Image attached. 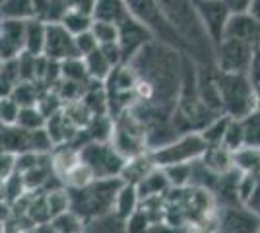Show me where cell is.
Segmentation results:
<instances>
[{"instance_id": "cell-36", "label": "cell", "mask_w": 260, "mask_h": 233, "mask_svg": "<svg viewBox=\"0 0 260 233\" xmlns=\"http://www.w3.org/2000/svg\"><path fill=\"white\" fill-rule=\"evenodd\" d=\"M74 43H76V53L80 58H84V56H87L89 53H93L99 47L98 41H95V37L91 35V31H84V34L76 35V37H74Z\"/></svg>"}, {"instance_id": "cell-5", "label": "cell", "mask_w": 260, "mask_h": 233, "mask_svg": "<svg viewBox=\"0 0 260 233\" xmlns=\"http://www.w3.org/2000/svg\"><path fill=\"white\" fill-rule=\"evenodd\" d=\"M206 142L198 132H184L179 134L169 144L150 150L148 155L153 161V165L163 169L171 165H184V163H194L202 154L206 152Z\"/></svg>"}, {"instance_id": "cell-20", "label": "cell", "mask_w": 260, "mask_h": 233, "mask_svg": "<svg viewBox=\"0 0 260 233\" xmlns=\"http://www.w3.org/2000/svg\"><path fill=\"white\" fill-rule=\"evenodd\" d=\"M33 18H35L33 0H4L0 4V20L29 22Z\"/></svg>"}, {"instance_id": "cell-8", "label": "cell", "mask_w": 260, "mask_h": 233, "mask_svg": "<svg viewBox=\"0 0 260 233\" xmlns=\"http://www.w3.org/2000/svg\"><path fill=\"white\" fill-rule=\"evenodd\" d=\"M192 2L208 39L216 47L225 35V25L231 16L228 6L223 4V0H192Z\"/></svg>"}, {"instance_id": "cell-10", "label": "cell", "mask_w": 260, "mask_h": 233, "mask_svg": "<svg viewBox=\"0 0 260 233\" xmlns=\"http://www.w3.org/2000/svg\"><path fill=\"white\" fill-rule=\"evenodd\" d=\"M43 56L54 62H62L78 56L74 35H70L60 23H45Z\"/></svg>"}, {"instance_id": "cell-39", "label": "cell", "mask_w": 260, "mask_h": 233, "mask_svg": "<svg viewBox=\"0 0 260 233\" xmlns=\"http://www.w3.org/2000/svg\"><path fill=\"white\" fill-rule=\"evenodd\" d=\"M254 0H223L229 14H247Z\"/></svg>"}, {"instance_id": "cell-21", "label": "cell", "mask_w": 260, "mask_h": 233, "mask_svg": "<svg viewBox=\"0 0 260 233\" xmlns=\"http://www.w3.org/2000/svg\"><path fill=\"white\" fill-rule=\"evenodd\" d=\"M45 47V23L39 20L25 22V41H23V53L33 56L43 55Z\"/></svg>"}, {"instance_id": "cell-12", "label": "cell", "mask_w": 260, "mask_h": 233, "mask_svg": "<svg viewBox=\"0 0 260 233\" xmlns=\"http://www.w3.org/2000/svg\"><path fill=\"white\" fill-rule=\"evenodd\" d=\"M25 41V22L2 20L0 22V56L2 60L18 58L23 53Z\"/></svg>"}, {"instance_id": "cell-11", "label": "cell", "mask_w": 260, "mask_h": 233, "mask_svg": "<svg viewBox=\"0 0 260 233\" xmlns=\"http://www.w3.org/2000/svg\"><path fill=\"white\" fill-rule=\"evenodd\" d=\"M153 41V35L138 23L134 18H126L122 23H119V49L122 55V62H128L132 56L140 51L142 47Z\"/></svg>"}, {"instance_id": "cell-34", "label": "cell", "mask_w": 260, "mask_h": 233, "mask_svg": "<svg viewBox=\"0 0 260 233\" xmlns=\"http://www.w3.org/2000/svg\"><path fill=\"white\" fill-rule=\"evenodd\" d=\"M18 111L20 107L16 101H12V97H0V126L16 124Z\"/></svg>"}, {"instance_id": "cell-33", "label": "cell", "mask_w": 260, "mask_h": 233, "mask_svg": "<svg viewBox=\"0 0 260 233\" xmlns=\"http://www.w3.org/2000/svg\"><path fill=\"white\" fill-rule=\"evenodd\" d=\"M152 223L153 222L150 218V214L144 208H138L130 218L124 220V227H126V233H146Z\"/></svg>"}, {"instance_id": "cell-42", "label": "cell", "mask_w": 260, "mask_h": 233, "mask_svg": "<svg viewBox=\"0 0 260 233\" xmlns=\"http://www.w3.org/2000/svg\"><path fill=\"white\" fill-rule=\"evenodd\" d=\"M0 233H6V222L0 220Z\"/></svg>"}, {"instance_id": "cell-28", "label": "cell", "mask_w": 260, "mask_h": 233, "mask_svg": "<svg viewBox=\"0 0 260 233\" xmlns=\"http://www.w3.org/2000/svg\"><path fill=\"white\" fill-rule=\"evenodd\" d=\"M45 122L47 119L41 115V111L35 105H29V107H20L16 126H20L23 130H39V128H45Z\"/></svg>"}, {"instance_id": "cell-37", "label": "cell", "mask_w": 260, "mask_h": 233, "mask_svg": "<svg viewBox=\"0 0 260 233\" xmlns=\"http://www.w3.org/2000/svg\"><path fill=\"white\" fill-rule=\"evenodd\" d=\"M146 233H190V227L184 225H173L167 222H153Z\"/></svg>"}, {"instance_id": "cell-2", "label": "cell", "mask_w": 260, "mask_h": 233, "mask_svg": "<svg viewBox=\"0 0 260 233\" xmlns=\"http://www.w3.org/2000/svg\"><path fill=\"white\" fill-rule=\"evenodd\" d=\"M221 115L241 121L260 107V97L250 86L247 74H225L214 72Z\"/></svg>"}, {"instance_id": "cell-17", "label": "cell", "mask_w": 260, "mask_h": 233, "mask_svg": "<svg viewBox=\"0 0 260 233\" xmlns=\"http://www.w3.org/2000/svg\"><path fill=\"white\" fill-rule=\"evenodd\" d=\"M200 163L216 175H225L233 169V152H229L228 148H223L221 144L208 146L206 152L200 157Z\"/></svg>"}, {"instance_id": "cell-30", "label": "cell", "mask_w": 260, "mask_h": 233, "mask_svg": "<svg viewBox=\"0 0 260 233\" xmlns=\"http://www.w3.org/2000/svg\"><path fill=\"white\" fill-rule=\"evenodd\" d=\"M91 35L95 37L98 45H111V43H119V25L115 23H107V22H91V27H89Z\"/></svg>"}, {"instance_id": "cell-1", "label": "cell", "mask_w": 260, "mask_h": 233, "mask_svg": "<svg viewBox=\"0 0 260 233\" xmlns=\"http://www.w3.org/2000/svg\"><path fill=\"white\" fill-rule=\"evenodd\" d=\"M167 23L183 41L186 55L200 58L202 62L214 60V45L208 39L200 23L192 0H157Z\"/></svg>"}, {"instance_id": "cell-26", "label": "cell", "mask_w": 260, "mask_h": 233, "mask_svg": "<svg viewBox=\"0 0 260 233\" xmlns=\"http://www.w3.org/2000/svg\"><path fill=\"white\" fill-rule=\"evenodd\" d=\"M229 117L225 115H217L212 122H208L206 126L200 130V136L202 140L206 142V146H219L221 140H223V134H225V128H228Z\"/></svg>"}, {"instance_id": "cell-44", "label": "cell", "mask_w": 260, "mask_h": 233, "mask_svg": "<svg viewBox=\"0 0 260 233\" xmlns=\"http://www.w3.org/2000/svg\"><path fill=\"white\" fill-rule=\"evenodd\" d=\"M2 2H4V0H0V4H2Z\"/></svg>"}, {"instance_id": "cell-46", "label": "cell", "mask_w": 260, "mask_h": 233, "mask_svg": "<svg viewBox=\"0 0 260 233\" xmlns=\"http://www.w3.org/2000/svg\"><path fill=\"white\" fill-rule=\"evenodd\" d=\"M0 22H2V20H0Z\"/></svg>"}, {"instance_id": "cell-24", "label": "cell", "mask_w": 260, "mask_h": 233, "mask_svg": "<svg viewBox=\"0 0 260 233\" xmlns=\"http://www.w3.org/2000/svg\"><path fill=\"white\" fill-rule=\"evenodd\" d=\"M91 22H93L91 16H87V14H84V12H78V10H74V8H70V10L60 18V22L58 23L64 27L68 34L76 37V35L84 34V31H89Z\"/></svg>"}, {"instance_id": "cell-35", "label": "cell", "mask_w": 260, "mask_h": 233, "mask_svg": "<svg viewBox=\"0 0 260 233\" xmlns=\"http://www.w3.org/2000/svg\"><path fill=\"white\" fill-rule=\"evenodd\" d=\"M247 78L260 97V47L252 49V56H250L249 68H247Z\"/></svg>"}, {"instance_id": "cell-45", "label": "cell", "mask_w": 260, "mask_h": 233, "mask_svg": "<svg viewBox=\"0 0 260 233\" xmlns=\"http://www.w3.org/2000/svg\"><path fill=\"white\" fill-rule=\"evenodd\" d=\"M256 233H260V229H258V231H256Z\"/></svg>"}, {"instance_id": "cell-22", "label": "cell", "mask_w": 260, "mask_h": 233, "mask_svg": "<svg viewBox=\"0 0 260 233\" xmlns=\"http://www.w3.org/2000/svg\"><path fill=\"white\" fill-rule=\"evenodd\" d=\"M82 60H84V66L87 70V76H89V80H93V82H101L103 84L109 78V74H111V70H113L111 62L107 60V56L101 53L99 47L93 53L84 56Z\"/></svg>"}, {"instance_id": "cell-6", "label": "cell", "mask_w": 260, "mask_h": 233, "mask_svg": "<svg viewBox=\"0 0 260 233\" xmlns=\"http://www.w3.org/2000/svg\"><path fill=\"white\" fill-rule=\"evenodd\" d=\"M80 161L89 169L93 179H117L122 173L126 159L111 142H87L78 148Z\"/></svg>"}, {"instance_id": "cell-18", "label": "cell", "mask_w": 260, "mask_h": 233, "mask_svg": "<svg viewBox=\"0 0 260 233\" xmlns=\"http://www.w3.org/2000/svg\"><path fill=\"white\" fill-rule=\"evenodd\" d=\"M138 208H140V196L136 192V187L128 185V183H122L117 196H115V202H113V214L119 216L120 220L124 222Z\"/></svg>"}, {"instance_id": "cell-31", "label": "cell", "mask_w": 260, "mask_h": 233, "mask_svg": "<svg viewBox=\"0 0 260 233\" xmlns=\"http://www.w3.org/2000/svg\"><path fill=\"white\" fill-rule=\"evenodd\" d=\"M190 167H192V163L163 167V173H165V177L169 181L171 189H183V187L190 185Z\"/></svg>"}, {"instance_id": "cell-29", "label": "cell", "mask_w": 260, "mask_h": 233, "mask_svg": "<svg viewBox=\"0 0 260 233\" xmlns=\"http://www.w3.org/2000/svg\"><path fill=\"white\" fill-rule=\"evenodd\" d=\"M37 84L35 82H20L16 84L14 89L10 91L12 101L18 103V107H29V105H35L37 99H39V93H37Z\"/></svg>"}, {"instance_id": "cell-14", "label": "cell", "mask_w": 260, "mask_h": 233, "mask_svg": "<svg viewBox=\"0 0 260 233\" xmlns=\"http://www.w3.org/2000/svg\"><path fill=\"white\" fill-rule=\"evenodd\" d=\"M80 163V152L72 144H58L51 152V167L56 177L62 179Z\"/></svg>"}, {"instance_id": "cell-25", "label": "cell", "mask_w": 260, "mask_h": 233, "mask_svg": "<svg viewBox=\"0 0 260 233\" xmlns=\"http://www.w3.org/2000/svg\"><path fill=\"white\" fill-rule=\"evenodd\" d=\"M49 223L53 225V229L56 233H82L84 225H86V222L80 216H76L72 210H66L62 214H58V216H54Z\"/></svg>"}, {"instance_id": "cell-4", "label": "cell", "mask_w": 260, "mask_h": 233, "mask_svg": "<svg viewBox=\"0 0 260 233\" xmlns=\"http://www.w3.org/2000/svg\"><path fill=\"white\" fill-rule=\"evenodd\" d=\"M124 4H126L130 18H134L138 23H142L153 35V41L167 45L175 51H183L186 55L183 41L173 31V27L167 23L157 0H124Z\"/></svg>"}, {"instance_id": "cell-15", "label": "cell", "mask_w": 260, "mask_h": 233, "mask_svg": "<svg viewBox=\"0 0 260 233\" xmlns=\"http://www.w3.org/2000/svg\"><path fill=\"white\" fill-rule=\"evenodd\" d=\"M130 14L126 10L124 0H95L93 10H91V20L95 22H107L119 25Z\"/></svg>"}, {"instance_id": "cell-23", "label": "cell", "mask_w": 260, "mask_h": 233, "mask_svg": "<svg viewBox=\"0 0 260 233\" xmlns=\"http://www.w3.org/2000/svg\"><path fill=\"white\" fill-rule=\"evenodd\" d=\"M60 80L82 84V86H86L87 82H93V80H89V76H87L84 60L80 56H74V58H68V60L60 62Z\"/></svg>"}, {"instance_id": "cell-38", "label": "cell", "mask_w": 260, "mask_h": 233, "mask_svg": "<svg viewBox=\"0 0 260 233\" xmlns=\"http://www.w3.org/2000/svg\"><path fill=\"white\" fill-rule=\"evenodd\" d=\"M243 206H245L249 212H252L256 218H260V177H258V181H256V185H254L252 192L249 194V198L245 200Z\"/></svg>"}, {"instance_id": "cell-9", "label": "cell", "mask_w": 260, "mask_h": 233, "mask_svg": "<svg viewBox=\"0 0 260 233\" xmlns=\"http://www.w3.org/2000/svg\"><path fill=\"white\" fill-rule=\"evenodd\" d=\"M258 229L260 218L245 206H223L217 212L210 233H256Z\"/></svg>"}, {"instance_id": "cell-32", "label": "cell", "mask_w": 260, "mask_h": 233, "mask_svg": "<svg viewBox=\"0 0 260 233\" xmlns=\"http://www.w3.org/2000/svg\"><path fill=\"white\" fill-rule=\"evenodd\" d=\"M221 146H223V148H228L229 152H235V150H239V148H243V146H245V138H243L241 122L235 121V119H229L225 134H223V140H221Z\"/></svg>"}, {"instance_id": "cell-43", "label": "cell", "mask_w": 260, "mask_h": 233, "mask_svg": "<svg viewBox=\"0 0 260 233\" xmlns=\"http://www.w3.org/2000/svg\"><path fill=\"white\" fill-rule=\"evenodd\" d=\"M2 64H4V60H2V56H0V68H2Z\"/></svg>"}, {"instance_id": "cell-3", "label": "cell", "mask_w": 260, "mask_h": 233, "mask_svg": "<svg viewBox=\"0 0 260 233\" xmlns=\"http://www.w3.org/2000/svg\"><path fill=\"white\" fill-rule=\"evenodd\" d=\"M122 179H93L82 189H66L70 196V210L84 222L113 212V202L119 192Z\"/></svg>"}, {"instance_id": "cell-7", "label": "cell", "mask_w": 260, "mask_h": 233, "mask_svg": "<svg viewBox=\"0 0 260 233\" xmlns=\"http://www.w3.org/2000/svg\"><path fill=\"white\" fill-rule=\"evenodd\" d=\"M252 45L223 37L219 43L214 47V62H216L217 72L225 74H247L250 56H252Z\"/></svg>"}, {"instance_id": "cell-13", "label": "cell", "mask_w": 260, "mask_h": 233, "mask_svg": "<svg viewBox=\"0 0 260 233\" xmlns=\"http://www.w3.org/2000/svg\"><path fill=\"white\" fill-rule=\"evenodd\" d=\"M223 37H231V39H239L250 43L252 47L260 45V27L258 23L252 20L249 12L247 14H231L225 25V35Z\"/></svg>"}, {"instance_id": "cell-40", "label": "cell", "mask_w": 260, "mask_h": 233, "mask_svg": "<svg viewBox=\"0 0 260 233\" xmlns=\"http://www.w3.org/2000/svg\"><path fill=\"white\" fill-rule=\"evenodd\" d=\"M93 4H95V0H72L70 8H74V10L84 12V14H87V16H91Z\"/></svg>"}, {"instance_id": "cell-27", "label": "cell", "mask_w": 260, "mask_h": 233, "mask_svg": "<svg viewBox=\"0 0 260 233\" xmlns=\"http://www.w3.org/2000/svg\"><path fill=\"white\" fill-rule=\"evenodd\" d=\"M239 122H241V128H243L245 146L260 148V107L250 115H247L245 119H241Z\"/></svg>"}, {"instance_id": "cell-41", "label": "cell", "mask_w": 260, "mask_h": 233, "mask_svg": "<svg viewBox=\"0 0 260 233\" xmlns=\"http://www.w3.org/2000/svg\"><path fill=\"white\" fill-rule=\"evenodd\" d=\"M249 14L252 16V20L258 23V27H260V0H254V2H252ZM258 47H260V45H258Z\"/></svg>"}, {"instance_id": "cell-16", "label": "cell", "mask_w": 260, "mask_h": 233, "mask_svg": "<svg viewBox=\"0 0 260 233\" xmlns=\"http://www.w3.org/2000/svg\"><path fill=\"white\" fill-rule=\"evenodd\" d=\"M134 187H136V192H138V196H140V202L148 198H159L167 190H171V185H169V181L165 177L163 169H159V167L152 169V171L142 179L138 185H134Z\"/></svg>"}, {"instance_id": "cell-19", "label": "cell", "mask_w": 260, "mask_h": 233, "mask_svg": "<svg viewBox=\"0 0 260 233\" xmlns=\"http://www.w3.org/2000/svg\"><path fill=\"white\" fill-rule=\"evenodd\" d=\"M233 169L243 175H260V148L243 146L233 152Z\"/></svg>"}]
</instances>
